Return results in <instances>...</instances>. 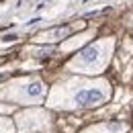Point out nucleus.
I'll use <instances>...</instances> for the list:
<instances>
[{
    "mask_svg": "<svg viewBox=\"0 0 133 133\" xmlns=\"http://www.w3.org/2000/svg\"><path fill=\"white\" fill-rule=\"evenodd\" d=\"M111 98V84L107 80H84V78H72L57 84L49 94L51 109H94L104 104Z\"/></svg>",
    "mask_w": 133,
    "mask_h": 133,
    "instance_id": "1",
    "label": "nucleus"
},
{
    "mask_svg": "<svg viewBox=\"0 0 133 133\" xmlns=\"http://www.w3.org/2000/svg\"><path fill=\"white\" fill-rule=\"evenodd\" d=\"M113 39H102L98 43L88 45L82 49L70 64L68 70L72 72H80V74H100L104 68L109 66L111 53H113Z\"/></svg>",
    "mask_w": 133,
    "mask_h": 133,
    "instance_id": "2",
    "label": "nucleus"
},
{
    "mask_svg": "<svg viewBox=\"0 0 133 133\" xmlns=\"http://www.w3.org/2000/svg\"><path fill=\"white\" fill-rule=\"evenodd\" d=\"M47 92V86L39 78H21L4 84L0 88V98L12 100L18 104H37L41 102Z\"/></svg>",
    "mask_w": 133,
    "mask_h": 133,
    "instance_id": "3",
    "label": "nucleus"
},
{
    "mask_svg": "<svg viewBox=\"0 0 133 133\" xmlns=\"http://www.w3.org/2000/svg\"><path fill=\"white\" fill-rule=\"evenodd\" d=\"M18 133H47L51 129V119L45 111H25L17 115Z\"/></svg>",
    "mask_w": 133,
    "mask_h": 133,
    "instance_id": "4",
    "label": "nucleus"
},
{
    "mask_svg": "<svg viewBox=\"0 0 133 133\" xmlns=\"http://www.w3.org/2000/svg\"><path fill=\"white\" fill-rule=\"evenodd\" d=\"M125 131H127L125 123L109 121V123H100V125H94V127H88L84 133H125Z\"/></svg>",
    "mask_w": 133,
    "mask_h": 133,
    "instance_id": "5",
    "label": "nucleus"
},
{
    "mask_svg": "<svg viewBox=\"0 0 133 133\" xmlns=\"http://www.w3.org/2000/svg\"><path fill=\"white\" fill-rule=\"evenodd\" d=\"M74 31L72 25H64V27H57V29H51V31H45L43 35H39V41H57L62 37H66Z\"/></svg>",
    "mask_w": 133,
    "mask_h": 133,
    "instance_id": "6",
    "label": "nucleus"
},
{
    "mask_svg": "<svg viewBox=\"0 0 133 133\" xmlns=\"http://www.w3.org/2000/svg\"><path fill=\"white\" fill-rule=\"evenodd\" d=\"M0 133H15V125H12L10 119L0 117Z\"/></svg>",
    "mask_w": 133,
    "mask_h": 133,
    "instance_id": "7",
    "label": "nucleus"
},
{
    "mask_svg": "<svg viewBox=\"0 0 133 133\" xmlns=\"http://www.w3.org/2000/svg\"><path fill=\"white\" fill-rule=\"evenodd\" d=\"M12 111V107H8V104H0V113H10Z\"/></svg>",
    "mask_w": 133,
    "mask_h": 133,
    "instance_id": "8",
    "label": "nucleus"
}]
</instances>
